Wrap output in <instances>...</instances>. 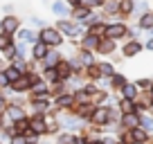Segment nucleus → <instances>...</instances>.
Instances as JSON below:
<instances>
[{"label":"nucleus","mask_w":153,"mask_h":144,"mask_svg":"<svg viewBox=\"0 0 153 144\" xmlns=\"http://www.w3.org/2000/svg\"><path fill=\"white\" fill-rule=\"evenodd\" d=\"M38 39L43 41L45 45H61L63 39H61V32L56 27H43L41 34H38Z\"/></svg>","instance_id":"1"},{"label":"nucleus","mask_w":153,"mask_h":144,"mask_svg":"<svg viewBox=\"0 0 153 144\" xmlns=\"http://www.w3.org/2000/svg\"><path fill=\"white\" fill-rule=\"evenodd\" d=\"M126 34H128V27H126L124 23H110V25H106V29H104V36L106 39H113V41L124 39Z\"/></svg>","instance_id":"2"},{"label":"nucleus","mask_w":153,"mask_h":144,"mask_svg":"<svg viewBox=\"0 0 153 144\" xmlns=\"http://www.w3.org/2000/svg\"><path fill=\"white\" fill-rule=\"evenodd\" d=\"M0 29H2L5 34H9V36H11L14 32H18V29H20V20L16 18L14 14H7L5 18L0 20Z\"/></svg>","instance_id":"3"},{"label":"nucleus","mask_w":153,"mask_h":144,"mask_svg":"<svg viewBox=\"0 0 153 144\" xmlns=\"http://www.w3.org/2000/svg\"><path fill=\"white\" fill-rule=\"evenodd\" d=\"M56 29L61 34H65V36H76V34L81 32V27L76 23H72V20H59L56 23Z\"/></svg>","instance_id":"4"},{"label":"nucleus","mask_w":153,"mask_h":144,"mask_svg":"<svg viewBox=\"0 0 153 144\" xmlns=\"http://www.w3.org/2000/svg\"><path fill=\"white\" fill-rule=\"evenodd\" d=\"M70 11L72 9H70V5H68L65 0H54V2H52V14H56L59 18H65Z\"/></svg>","instance_id":"5"},{"label":"nucleus","mask_w":153,"mask_h":144,"mask_svg":"<svg viewBox=\"0 0 153 144\" xmlns=\"http://www.w3.org/2000/svg\"><path fill=\"white\" fill-rule=\"evenodd\" d=\"M99 39L101 36H97V34H92V32H88L86 34V39H83V50L86 52H90V50H97V45H99Z\"/></svg>","instance_id":"6"},{"label":"nucleus","mask_w":153,"mask_h":144,"mask_svg":"<svg viewBox=\"0 0 153 144\" xmlns=\"http://www.w3.org/2000/svg\"><path fill=\"white\" fill-rule=\"evenodd\" d=\"M97 50H99L101 54H110V52L115 50V41H113V39H106V36H104V39H99Z\"/></svg>","instance_id":"7"},{"label":"nucleus","mask_w":153,"mask_h":144,"mask_svg":"<svg viewBox=\"0 0 153 144\" xmlns=\"http://www.w3.org/2000/svg\"><path fill=\"white\" fill-rule=\"evenodd\" d=\"M142 52V43H137V41H131V43L124 45V54L126 56H135V54Z\"/></svg>","instance_id":"8"},{"label":"nucleus","mask_w":153,"mask_h":144,"mask_svg":"<svg viewBox=\"0 0 153 144\" xmlns=\"http://www.w3.org/2000/svg\"><path fill=\"white\" fill-rule=\"evenodd\" d=\"M135 9V0H120V14L122 16H131Z\"/></svg>","instance_id":"9"},{"label":"nucleus","mask_w":153,"mask_h":144,"mask_svg":"<svg viewBox=\"0 0 153 144\" xmlns=\"http://www.w3.org/2000/svg\"><path fill=\"white\" fill-rule=\"evenodd\" d=\"M140 29H153V14L151 11H144L140 16Z\"/></svg>","instance_id":"10"},{"label":"nucleus","mask_w":153,"mask_h":144,"mask_svg":"<svg viewBox=\"0 0 153 144\" xmlns=\"http://www.w3.org/2000/svg\"><path fill=\"white\" fill-rule=\"evenodd\" d=\"M32 54H34V59H45V54H48V45L41 41V43H36L34 45V50H32Z\"/></svg>","instance_id":"11"},{"label":"nucleus","mask_w":153,"mask_h":144,"mask_svg":"<svg viewBox=\"0 0 153 144\" xmlns=\"http://www.w3.org/2000/svg\"><path fill=\"white\" fill-rule=\"evenodd\" d=\"M104 11L106 14H120V0H108V2H104Z\"/></svg>","instance_id":"12"},{"label":"nucleus","mask_w":153,"mask_h":144,"mask_svg":"<svg viewBox=\"0 0 153 144\" xmlns=\"http://www.w3.org/2000/svg\"><path fill=\"white\" fill-rule=\"evenodd\" d=\"M36 39L38 36L32 32V29H20V41H23V43H34Z\"/></svg>","instance_id":"13"},{"label":"nucleus","mask_w":153,"mask_h":144,"mask_svg":"<svg viewBox=\"0 0 153 144\" xmlns=\"http://www.w3.org/2000/svg\"><path fill=\"white\" fill-rule=\"evenodd\" d=\"M108 117H110L108 108H97V113L92 115V120H95V122H99V124H101V122H106Z\"/></svg>","instance_id":"14"},{"label":"nucleus","mask_w":153,"mask_h":144,"mask_svg":"<svg viewBox=\"0 0 153 144\" xmlns=\"http://www.w3.org/2000/svg\"><path fill=\"white\" fill-rule=\"evenodd\" d=\"M81 7H88V9H95V7H104V0H79Z\"/></svg>","instance_id":"15"},{"label":"nucleus","mask_w":153,"mask_h":144,"mask_svg":"<svg viewBox=\"0 0 153 144\" xmlns=\"http://www.w3.org/2000/svg\"><path fill=\"white\" fill-rule=\"evenodd\" d=\"M124 124H126V126H133V128H137L140 120H137V115H135V113H126V117H124Z\"/></svg>","instance_id":"16"},{"label":"nucleus","mask_w":153,"mask_h":144,"mask_svg":"<svg viewBox=\"0 0 153 144\" xmlns=\"http://www.w3.org/2000/svg\"><path fill=\"white\" fill-rule=\"evenodd\" d=\"M59 61H61L59 54H45V65H48V68H54Z\"/></svg>","instance_id":"17"},{"label":"nucleus","mask_w":153,"mask_h":144,"mask_svg":"<svg viewBox=\"0 0 153 144\" xmlns=\"http://www.w3.org/2000/svg\"><path fill=\"white\" fill-rule=\"evenodd\" d=\"M56 68H59V77H68V74H70V63H61L59 61Z\"/></svg>","instance_id":"18"},{"label":"nucleus","mask_w":153,"mask_h":144,"mask_svg":"<svg viewBox=\"0 0 153 144\" xmlns=\"http://www.w3.org/2000/svg\"><path fill=\"white\" fill-rule=\"evenodd\" d=\"M144 11H149V5H146V2H137V0H135V9H133V14L142 16Z\"/></svg>","instance_id":"19"},{"label":"nucleus","mask_w":153,"mask_h":144,"mask_svg":"<svg viewBox=\"0 0 153 144\" xmlns=\"http://www.w3.org/2000/svg\"><path fill=\"white\" fill-rule=\"evenodd\" d=\"M122 111H124V113H135V104L131 99H124V101H122Z\"/></svg>","instance_id":"20"},{"label":"nucleus","mask_w":153,"mask_h":144,"mask_svg":"<svg viewBox=\"0 0 153 144\" xmlns=\"http://www.w3.org/2000/svg\"><path fill=\"white\" fill-rule=\"evenodd\" d=\"M7 45H11V36L2 32V34H0V50H5Z\"/></svg>","instance_id":"21"},{"label":"nucleus","mask_w":153,"mask_h":144,"mask_svg":"<svg viewBox=\"0 0 153 144\" xmlns=\"http://www.w3.org/2000/svg\"><path fill=\"white\" fill-rule=\"evenodd\" d=\"M5 77L9 79V81H16V79L20 77V74H18V70H16V68H9V70L5 72Z\"/></svg>","instance_id":"22"},{"label":"nucleus","mask_w":153,"mask_h":144,"mask_svg":"<svg viewBox=\"0 0 153 144\" xmlns=\"http://www.w3.org/2000/svg\"><path fill=\"white\" fill-rule=\"evenodd\" d=\"M32 131H34V133H43V131H45V124H43V122H32Z\"/></svg>","instance_id":"23"},{"label":"nucleus","mask_w":153,"mask_h":144,"mask_svg":"<svg viewBox=\"0 0 153 144\" xmlns=\"http://www.w3.org/2000/svg\"><path fill=\"white\" fill-rule=\"evenodd\" d=\"M99 72H101V74H113V65H110V63H101Z\"/></svg>","instance_id":"24"},{"label":"nucleus","mask_w":153,"mask_h":144,"mask_svg":"<svg viewBox=\"0 0 153 144\" xmlns=\"http://www.w3.org/2000/svg\"><path fill=\"white\" fill-rule=\"evenodd\" d=\"M144 137H146V135H144V131H142V128H133V140H137V142H142Z\"/></svg>","instance_id":"25"},{"label":"nucleus","mask_w":153,"mask_h":144,"mask_svg":"<svg viewBox=\"0 0 153 144\" xmlns=\"http://www.w3.org/2000/svg\"><path fill=\"white\" fill-rule=\"evenodd\" d=\"M124 95H126V99H133V97H135V86H126Z\"/></svg>","instance_id":"26"},{"label":"nucleus","mask_w":153,"mask_h":144,"mask_svg":"<svg viewBox=\"0 0 153 144\" xmlns=\"http://www.w3.org/2000/svg\"><path fill=\"white\" fill-rule=\"evenodd\" d=\"M9 115L14 117V120H23V111H20V108H11Z\"/></svg>","instance_id":"27"},{"label":"nucleus","mask_w":153,"mask_h":144,"mask_svg":"<svg viewBox=\"0 0 153 144\" xmlns=\"http://www.w3.org/2000/svg\"><path fill=\"white\" fill-rule=\"evenodd\" d=\"M140 124H142V126H146V131H151L153 120H151V117H142V120H140Z\"/></svg>","instance_id":"28"},{"label":"nucleus","mask_w":153,"mask_h":144,"mask_svg":"<svg viewBox=\"0 0 153 144\" xmlns=\"http://www.w3.org/2000/svg\"><path fill=\"white\" fill-rule=\"evenodd\" d=\"M27 83H29V79H20V81L14 83V88H18V90H20V88H27Z\"/></svg>","instance_id":"29"},{"label":"nucleus","mask_w":153,"mask_h":144,"mask_svg":"<svg viewBox=\"0 0 153 144\" xmlns=\"http://www.w3.org/2000/svg\"><path fill=\"white\" fill-rule=\"evenodd\" d=\"M16 131H18V133H25V131H27V124H25V122L20 120L18 124H16Z\"/></svg>","instance_id":"30"},{"label":"nucleus","mask_w":153,"mask_h":144,"mask_svg":"<svg viewBox=\"0 0 153 144\" xmlns=\"http://www.w3.org/2000/svg\"><path fill=\"white\" fill-rule=\"evenodd\" d=\"M43 92H45V86H43V83H41V86H36V95H43Z\"/></svg>","instance_id":"31"},{"label":"nucleus","mask_w":153,"mask_h":144,"mask_svg":"<svg viewBox=\"0 0 153 144\" xmlns=\"http://www.w3.org/2000/svg\"><path fill=\"white\" fill-rule=\"evenodd\" d=\"M65 2H68L70 7H76V5H79V0H65Z\"/></svg>","instance_id":"32"}]
</instances>
